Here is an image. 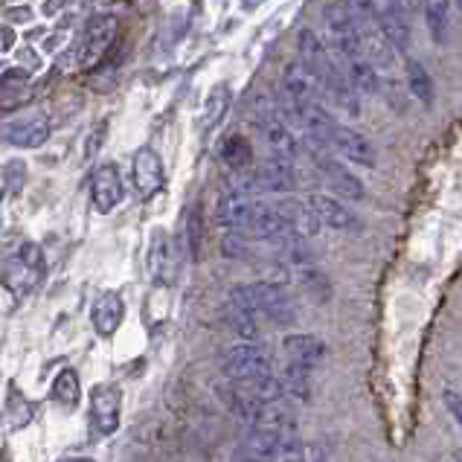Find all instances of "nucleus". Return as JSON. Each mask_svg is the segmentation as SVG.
<instances>
[{
	"instance_id": "obj_12",
	"label": "nucleus",
	"mask_w": 462,
	"mask_h": 462,
	"mask_svg": "<svg viewBox=\"0 0 462 462\" xmlns=\"http://www.w3.org/2000/svg\"><path fill=\"white\" fill-rule=\"evenodd\" d=\"M4 137L9 146H18V149H38L44 146L47 137H50V123L42 111H30V114H21L15 120H9L4 128Z\"/></svg>"
},
{
	"instance_id": "obj_40",
	"label": "nucleus",
	"mask_w": 462,
	"mask_h": 462,
	"mask_svg": "<svg viewBox=\"0 0 462 462\" xmlns=\"http://www.w3.org/2000/svg\"><path fill=\"white\" fill-rule=\"evenodd\" d=\"M454 459H457V462H462V448H459V451L454 454Z\"/></svg>"
},
{
	"instance_id": "obj_36",
	"label": "nucleus",
	"mask_w": 462,
	"mask_h": 462,
	"mask_svg": "<svg viewBox=\"0 0 462 462\" xmlns=\"http://www.w3.org/2000/svg\"><path fill=\"white\" fill-rule=\"evenodd\" d=\"M30 73H26V70H6L4 76H0V85H4V88H26V85H30Z\"/></svg>"
},
{
	"instance_id": "obj_11",
	"label": "nucleus",
	"mask_w": 462,
	"mask_h": 462,
	"mask_svg": "<svg viewBox=\"0 0 462 462\" xmlns=\"http://www.w3.org/2000/svg\"><path fill=\"white\" fill-rule=\"evenodd\" d=\"M90 198H94V207L102 216H108L111 209H116L125 198V187L120 178V169L114 163H102L94 169L90 175Z\"/></svg>"
},
{
	"instance_id": "obj_33",
	"label": "nucleus",
	"mask_w": 462,
	"mask_h": 462,
	"mask_svg": "<svg viewBox=\"0 0 462 462\" xmlns=\"http://www.w3.org/2000/svg\"><path fill=\"white\" fill-rule=\"evenodd\" d=\"M201 242H204L201 209L192 207V209H189V216H187V247H189V256H192V259L201 256Z\"/></svg>"
},
{
	"instance_id": "obj_27",
	"label": "nucleus",
	"mask_w": 462,
	"mask_h": 462,
	"mask_svg": "<svg viewBox=\"0 0 462 462\" xmlns=\"http://www.w3.org/2000/svg\"><path fill=\"white\" fill-rule=\"evenodd\" d=\"M50 399L59 402L61 407H79V402H82V384H79V373H76V369L64 366L61 373L52 378Z\"/></svg>"
},
{
	"instance_id": "obj_29",
	"label": "nucleus",
	"mask_w": 462,
	"mask_h": 462,
	"mask_svg": "<svg viewBox=\"0 0 462 462\" xmlns=\"http://www.w3.org/2000/svg\"><path fill=\"white\" fill-rule=\"evenodd\" d=\"M221 161L227 163L233 171H245L250 163H254V152H250V143L242 134H233L224 140V149H221Z\"/></svg>"
},
{
	"instance_id": "obj_7",
	"label": "nucleus",
	"mask_w": 462,
	"mask_h": 462,
	"mask_svg": "<svg viewBox=\"0 0 462 462\" xmlns=\"http://www.w3.org/2000/svg\"><path fill=\"white\" fill-rule=\"evenodd\" d=\"M291 433H273V430H262V428H250L247 437L236 445L233 462H276L282 457L285 445Z\"/></svg>"
},
{
	"instance_id": "obj_16",
	"label": "nucleus",
	"mask_w": 462,
	"mask_h": 462,
	"mask_svg": "<svg viewBox=\"0 0 462 462\" xmlns=\"http://www.w3.org/2000/svg\"><path fill=\"white\" fill-rule=\"evenodd\" d=\"M297 47H300V64L317 79V85H320V79H323L328 70H332V64H335L332 50H328V47L323 44V38L317 35L314 30H309V26L300 32Z\"/></svg>"
},
{
	"instance_id": "obj_5",
	"label": "nucleus",
	"mask_w": 462,
	"mask_h": 462,
	"mask_svg": "<svg viewBox=\"0 0 462 462\" xmlns=\"http://www.w3.org/2000/svg\"><path fill=\"white\" fill-rule=\"evenodd\" d=\"M236 189H242L247 195H256V192H273V195H285V192H294L297 189V171L291 163L285 161H276L271 157L268 163H262L254 175L233 183Z\"/></svg>"
},
{
	"instance_id": "obj_39",
	"label": "nucleus",
	"mask_w": 462,
	"mask_h": 462,
	"mask_svg": "<svg viewBox=\"0 0 462 462\" xmlns=\"http://www.w3.org/2000/svg\"><path fill=\"white\" fill-rule=\"evenodd\" d=\"M61 462H94V459H88V457H70V459H61Z\"/></svg>"
},
{
	"instance_id": "obj_2",
	"label": "nucleus",
	"mask_w": 462,
	"mask_h": 462,
	"mask_svg": "<svg viewBox=\"0 0 462 462\" xmlns=\"http://www.w3.org/2000/svg\"><path fill=\"white\" fill-rule=\"evenodd\" d=\"M0 280L12 294L30 297L44 280V254L35 242H15L0 256Z\"/></svg>"
},
{
	"instance_id": "obj_6",
	"label": "nucleus",
	"mask_w": 462,
	"mask_h": 462,
	"mask_svg": "<svg viewBox=\"0 0 462 462\" xmlns=\"http://www.w3.org/2000/svg\"><path fill=\"white\" fill-rule=\"evenodd\" d=\"M123 390L114 384H97L90 390V425L97 437H111L120 428Z\"/></svg>"
},
{
	"instance_id": "obj_28",
	"label": "nucleus",
	"mask_w": 462,
	"mask_h": 462,
	"mask_svg": "<svg viewBox=\"0 0 462 462\" xmlns=\"http://www.w3.org/2000/svg\"><path fill=\"white\" fill-rule=\"evenodd\" d=\"M32 411H35L32 402L26 399L15 384H9L6 387V421H9V428L12 430L26 428L32 421Z\"/></svg>"
},
{
	"instance_id": "obj_32",
	"label": "nucleus",
	"mask_w": 462,
	"mask_h": 462,
	"mask_svg": "<svg viewBox=\"0 0 462 462\" xmlns=\"http://www.w3.org/2000/svg\"><path fill=\"white\" fill-rule=\"evenodd\" d=\"M285 393L294 395V399H309V384H311V369L297 366V364H285V375H282Z\"/></svg>"
},
{
	"instance_id": "obj_23",
	"label": "nucleus",
	"mask_w": 462,
	"mask_h": 462,
	"mask_svg": "<svg viewBox=\"0 0 462 462\" xmlns=\"http://www.w3.org/2000/svg\"><path fill=\"white\" fill-rule=\"evenodd\" d=\"M404 85H407V94L419 99L421 108H433V102H437V88H433V76L428 73V68L419 59L404 61Z\"/></svg>"
},
{
	"instance_id": "obj_22",
	"label": "nucleus",
	"mask_w": 462,
	"mask_h": 462,
	"mask_svg": "<svg viewBox=\"0 0 462 462\" xmlns=\"http://www.w3.org/2000/svg\"><path fill=\"white\" fill-rule=\"evenodd\" d=\"M317 79L302 68V64H288L285 73H282V94H285V102L291 105H302V102H317Z\"/></svg>"
},
{
	"instance_id": "obj_1",
	"label": "nucleus",
	"mask_w": 462,
	"mask_h": 462,
	"mask_svg": "<svg viewBox=\"0 0 462 462\" xmlns=\"http://www.w3.org/2000/svg\"><path fill=\"white\" fill-rule=\"evenodd\" d=\"M230 302L236 309L254 314L256 320L265 317L273 326H291L297 320V302L285 285L280 282H254V285H233L230 288Z\"/></svg>"
},
{
	"instance_id": "obj_41",
	"label": "nucleus",
	"mask_w": 462,
	"mask_h": 462,
	"mask_svg": "<svg viewBox=\"0 0 462 462\" xmlns=\"http://www.w3.org/2000/svg\"><path fill=\"white\" fill-rule=\"evenodd\" d=\"M457 6H459V12H462V0H457Z\"/></svg>"
},
{
	"instance_id": "obj_18",
	"label": "nucleus",
	"mask_w": 462,
	"mask_h": 462,
	"mask_svg": "<svg viewBox=\"0 0 462 462\" xmlns=\"http://www.w3.org/2000/svg\"><path fill=\"white\" fill-rule=\"evenodd\" d=\"M123 317H125V302H123L120 294L105 291V294H99L94 300V309H90V323H94L99 337H114L116 328L123 326Z\"/></svg>"
},
{
	"instance_id": "obj_34",
	"label": "nucleus",
	"mask_w": 462,
	"mask_h": 462,
	"mask_svg": "<svg viewBox=\"0 0 462 462\" xmlns=\"http://www.w3.org/2000/svg\"><path fill=\"white\" fill-rule=\"evenodd\" d=\"M221 254L230 256V259H247L250 256V247H247V239L245 233H233L227 239L221 242Z\"/></svg>"
},
{
	"instance_id": "obj_9",
	"label": "nucleus",
	"mask_w": 462,
	"mask_h": 462,
	"mask_svg": "<svg viewBox=\"0 0 462 462\" xmlns=\"http://www.w3.org/2000/svg\"><path fill=\"white\" fill-rule=\"evenodd\" d=\"M256 207H259V201L254 195L230 187V189L221 192L218 204H216V221L221 224V227L245 233L250 227V221H254V216H256Z\"/></svg>"
},
{
	"instance_id": "obj_8",
	"label": "nucleus",
	"mask_w": 462,
	"mask_h": 462,
	"mask_svg": "<svg viewBox=\"0 0 462 462\" xmlns=\"http://www.w3.org/2000/svg\"><path fill=\"white\" fill-rule=\"evenodd\" d=\"M256 128H259L262 140H265L271 157H276V161H285V163H294L297 157H300V143L294 137V131L285 125L280 111L268 108L265 114L259 116Z\"/></svg>"
},
{
	"instance_id": "obj_15",
	"label": "nucleus",
	"mask_w": 462,
	"mask_h": 462,
	"mask_svg": "<svg viewBox=\"0 0 462 462\" xmlns=\"http://www.w3.org/2000/svg\"><path fill=\"white\" fill-rule=\"evenodd\" d=\"M328 146H332L343 161H349L355 166H364V169H375V149L369 146V140L361 137L358 131L335 123L332 137H328Z\"/></svg>"
},
{
	"instance_id": "obj_20",
	"label": "nucleus",
	"mask_w": 462,
	"mask_h": 462,
	"mask_svg": "<svg viewBox=\"0 0 462 462\" xmlns=\"http://www.w3.org/2000/svg\"><path fill=\"white\" fill-rule=\"evenodd\" d=\"M175 268H178V254H175V245L171 239L157 230L152 236V247H149V271H152V280L157 285H169L175 280Z\"/></svg>"
},
{
	"instance_id": "obj_37",
	"label": "nucleus",
	"mask_w": 462,
	"mask_h": 462,
	"mask_svg": "<svg viewBox=\"0 0 462 462\" xmlns=\"http://www.w3.org/2000/svg\"><path fill=\"white\" fill-rule=\"evenodd\" d=\"M276 462H309V459H306V454H302V448H300L297 442H288V445H285V451H282V457L276 459Z\"/></svg>"
},
{
	"instance_id": "obj_24",
	"label": "nucleus",
	"mask_w": 462,
	"mask_h": 462,
	"mask_svg": "<svg viewBox=\"0 0 462 462\" xmlns=\"http://www.w3.org/2000/svg\"><path fill=\"white\" fill-rule=\"evenodd\" d=\"M340 68H343V73H346L349 85L355 88V94L373 97L381 90V73L364 59V52H358V56H352V59H343Z\"/></svg>"
},
{
	"instance_id": "obj_35",
	"label": "nucleus",
	"mask_w": 462,
	"mask_h": 462,
	"mask_svg": "<svg viewBox=\"0 0 462 462\" xmlns=\"http://www.w3.org/2000/svg\"><path fill=\"white\" fill-rule=\"evenodd\" d=\"M442 402H445V407H448V413H451V419L462 428V393H457V390H445V393H442Z\"/></svg>"
},
{
	"instance_id": "obj_19",
	"label": "nucleus",
	"mask_w": 462,
	"mask_h": 462,
	"mask_svg": "<svg viewBox=\"0 0 462 462\" xmlns=\"http://www.w3.org/2000/svg\"><path fill=\"white\" fill-rule=\"evenodd\" d=\"M250 428H262V430H273V433H294L297 413L291 411L288 399L265 402L256 407L254 416H250Z\"/></svg>"
},
{
	"instance_id": "obj_30",
	"label": "nucleus",
	"mask_w": 462,
	"mask_h": 462,
	"mask_svg": "<svg viewBox=\"0 0 462 462\" xmlns=\"http://www.w3.org/2000/svg\"><path fill=\"white\" fill-rule=\"evenodd\" d=\"M227 108H230V88L227 85H216L213 90H209L207 102H204V116H201L204 128H216L224 120Z\"/></svg>"
},
{
	"instance_id": "obj_14",
	"label": "nucleus",
	"mask_w": 462,
	"mask_h": 462,
	"mask_svg": "<svg viewBox=\"0 0 462 462\" xmlns=\"http://www.w3.org/2000/svg\"><path fill=\"white\" fill-rule=\"evenodd\" d=\"M373 18L378 23V30L387 35V42L399 50L407 52L413 44V32H411V23H407V15H402L395 9L393 0H373Z\"/></svg>"
},
{
	"instance_id": "obj_38",
	"label": "nucleus",
	"mask_w": 462,
	"mask_h": 462,
	"mask_svg": "<svg viewBox=\"0 0 462 462\" xmlns=\"http://www.w3.org/2000/svg\"><path fill=\"white\" fill-rule=\"evenodd\" d=\"M0 462H12V451H9V448H0Z\"/></svg>"
},
{
	"instance_id": "obj_25",
	"label": "nucleus",
	"mask_w": 462,
	"mask_h": 462,
	"mask_svg": "<svg viewBox=\"0 0 462 462\" xmlns=\"http://www.w3.org/2000/svg\"><path fill=\"white\" fill-rule=\"evenodd\" d=\"M276 209H280V216L285 218L288 227L297 236H302V239H314L323 227L320 218L311 213V207L306 201H285V204H276Z\"/></svg>"
},
{
	"instance_id": "obj_17",
	"label": "nucleus",
	"mask_w": 462,
	"mask_h": 462,
	"mask_svg": "<svg viewBox=\"0 0 462 462\" xmlns=\"http://www.w3.org/2000/svg\"><path fill=\"white\" fill-rule=\"evenodd\" d=\"M317 166H320L323 180L332 187V192L343 198V201H364L366 198L364 183L355 178L349 169H343L337 161H332V157H317Z\"/></svg>"
},
{
	"instance_id": "obj_13",
	"label": "nucleus",
	"mask_w": 462,
	"mask_h": 462,
	"mask_svg": "<svg viewBox=\"0 0 462 462\" xmlns=\"http://www.w3.org/2000/svg\"><path fill=\"white\" fill-rule=\"evenodd\" d=\"M131 178H134V189L143 201H149L152 195H157L166 183V171L163 161L157 157L154 149H140L134 154V163H131Z\"/></svg>"
},
{
	"instance_id": "obj_31",
	"label": "nucleus",
	"mask_w": 462,
	"mask_h": 462,
	"mask_svg": "<svg viewBox=\"0 0 462 462\" xmlns=\"http://www.w3.org/2000/svg\"><path fill=\"white\" fill-rule=\"evenodd\" d=\"M297 276H300V285L306 288V291L314 297V300H320L326 302L328 297H332V282H328V276L320 271V268H314V265H300L294 268Z\"/></svg>"
},
{
	"instance_id": "obj_21",
	"label": "nucleus",
	"mask_w": 462,
	"mask_h": 462,
	"mask_svg": "<svg viewBox=\"0 0 462 462\" xmlns=\"http://www.w3.org/2000/svg\"><path fill=\"white\" fill-rule=\"evenodd\" d=\"M282 355H285V364H297V366H306V369H314L317 364L323 361L326 355V346L323 340L317 335H285L282 340Z\"/></svg>"
},
{
	"instance_id": "obj_10",
	"label": "nucleus",
	"mask_w": 462,
	"mask_h": 462,
	"mask_svg": "<svg viewBox=\"0 0 462 462\" xmlns=\"http://www.w3.org/2000/svg\"><path fill=\"white\" fill-rule=\"evenodd\" d=\"M306 204L311 207V213L320 218L323 227H332V230H340V233H361L364 230V221L352 213V209L337 201L332 195H317L311 192L306 198Z\"/></svg>"
},
{
	"instance_id": "obj_3",
	"label": "nucleus",
	"mask_w": 462,
	"mask_h": 462,
	"mask_svg": "<svg viewBox=\"0 0 462 462\" xmlns=\"http://www.w3.org/2000/svg\"><path fill=\"white\" fill-rule=\"evenodd\" d=\"M221 373L227 375V381H256L262 375H271V355L259 346V343L242 340L224 352L221 358Z\"/></svg>"
},
{
	"instance_id": "obj_4",
	"label": "nucleus",
	"mask_w": 462,
	"mask_h": 462,
	"mask_svg": "<svg viewBox=\"0 0 462 462\" xmlns=\"http://www.w3.org/2000/svg\"><path fill=\"white\" fill-rule=\"evenodd\" d=\"M116 18L114 15H97L85 23L82 35H79V42L73 44V64L76 68H82V64H90L102 59L105 52L111 50L114 38H116Z\"/></svg>"
},
{
	"instance_id": "obj_26",
	"label": "nucleus",
	"mask_w": 462,
	"mask_h": 462,
	"mask_svg": "<svg viewBox=\"0 0 462 462\" xmlns=\"http://www.w3.org/2000/svg\"><path fill=\"white\" fill-rule=\"evenodd\" d=\"M451 9H454V0H421V15H425L428 32L437 44L448 42V30H451Z\"/></svg>"
}]
</instances>
